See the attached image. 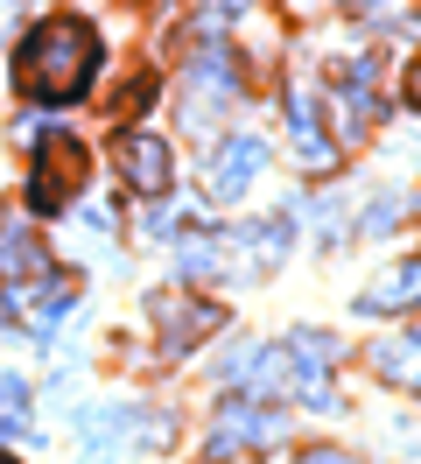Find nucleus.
Returning a JSON list of instances; mask_svg holds the SVG:
<instances>
[{"label": "nucleus", "instance_id": "obj_20", "mask_svg": "<svg viewBox=\"0 0 421 464\" xmlns=\"http://www.w3.org/2000/svg\"><path fill=\"white\" fill-rule=\"evenodd\" d=\"M7 22H14V7H0V35H7Z\"/></svg>", "mask_w": 421, "mask_h": 464}, {"label": "nucleus", "instance_id": "obj_15", "mask_svg": "<svg viewBox=\"0 0 421 464\" xmlns=\"http://www.w3.org/2000/svg\"><path fill=\"white\" fill-rule=\"evenodd\" d=\"M0 436H28V380L0 373Z\"/></svg>", "mask_w": 421, "mask_h": 464}, {"label": "nucleus", "instance_id": "obj_7", "mask_svg": "<svg viewBox=\"0 0 421 464\" xmlns=\"http://www.w3.org/2000/svg\"><path fill=\"white\" fill-rule=\"evenodd\" d=\"M0 303H7V317H14V324H28V331H50V317H63V310H71V282L43 267L35 282L0 289Z\"/></svg>", "mask_w": 421, "mask_h": 464}, {"label": "nucleus", "instance_id": "obj_13", "mask_svg": "<svg viewBox=\"0 0 421 464\" xmlns=\"http://www.w3.org/2000/svg\"><path fill=\"white\" fill-rule=\"evenodd\" d=\"M134 422H140L134 408H99V415H84V436H78V458L71 464H112L120 430H134Z\"/></svg>", "mask_w": 421, "mask_h": 464}, {"label": "nucleus", "instance_id": "obj_19", "mask_svg": "<svg viewBox=\"0 0 421 464\" xmlns=\"http://www.w3.org/2000/svg\"><path fill=\"white\" fill-rule=\"evenodd\" d=\"M407 99L421 106V57H415V71H407Z\"/></svg>", "mask_w": 421, "mask_h": 464}, {"label": "nucleus", "instance_id": "obj_5", "mask_svg": "<svg viewBox=\"0 0 421 464\" xmlns=\"http://www.w3.org/2000/svg\"><path fill=\"white\" fill-rule=\"evenodd\" d=\"M155 324H162L168 352H190V345H204V338L225 324V310L204 303V295H155Z\"/></svg>", "mask_w": 421, "mask_h": 464}, {"label": "nucleus", "instance_id": "obj_4", "mask_svg": "<svg viewBox=\"0 0 421 464\" xmlns=\"http://www.w3.org/2000/svg\"><path fill=\"white\" fill-rule=\"evenodd\" d=\"M176 267H183V282H218V275H253V246L246 232L239 239H225V232H196V239H183L176 246Z\"/></svg>", "mask_w": 421, "mask_h": 464}, {"label": "nucleus", "instance_id": "obj_18", "mask_svg": "<svg viewBox=\"0 0 421 464\" xmlns=\"http://www.w3.org/2000/svg\"><path fill=\"white\" fill-rule=\"evenodd\" d=\"M302 464H359V458H344V450H309Z\"/></svg>", "mask_w": 421, "mask_h": 464}, {"label": "nucleus", "instance_id": "obj_2", "mask_svg": "<svg viewBox=\"0 0 421 464\" xmlns=\"http://www.w3.org/2000/svg\"><path fill=\"white\" fill-rule=\"evenodd\" d=\"M84 183H91L84 141L43 134V141H35V169H28V204H35V211H63L71 198H84Z\"/></svg>", "mask_w": 421, "mask_h": 464}, {"label": "nucleus", "instance_id": "obj_3", "mask_svg": "<svg viewBox=\"0 0 421 464\" xmlns=\"http://www.w3.org/2000/svg\"><path fill=\"white\" fill-rule=\"evenodd\" d=\"M274 436H281V415H274V408H260V401L246 394V401H232L218 422H211V443H204V458L225 464V458H239V450H260V443H274Z\"/></svg>", "mask_w": 421, "mask_h": 464}, {"label": "nucleus", "instance_id": "obj_17", "mask_svg": "<svg viewBox=\"0 0 421 464\" xmlns=\"http://www.w3.org/2000/svg\"><path fill=\"white\" fill-rule=\"evenodd\" d=\"M239 7H246V0H211V7H204V29H218V22H232Z\"/></svg>", "mask_w": 421, "mask_h": 464}, {"label": "nucleus", "instance_id": "obj_16", "mask_svg": "<svg viewBox=\"0 0 421 464\" xmlns=\"http://www.w3.org/2000/svg\"><path fill=\"white\" fill-rule=\"evenodd\" d=\"M393 226H400V198H379L372 218H365V232H393Z\"/></svg>", "mask_w": 421, "mask_h": 464}, {"label": "nucleus", "instance_id": "obj_12", "mask_svg": "<svg viewBox=\"0 0 421 464\" xmlns=\"http://www.w3.org/2000/svg\"><path fill=\"white\" fill-rule=\"evenodd\" d=\"M372 373L421 394V324H415V331H400V338H379V345H372Z\"/></svg>", "mask_w": 421, "mask_h": 464}, {"label": "nucleus", "instance_id": "obj_9", "mask_svg": "<svg viewBox=\"0 0 421 464\" xmlns=\"http://www.w3.org/2000/svg\"><path fill=\"white\" fill-rule=\"evenodd\" d=\"M288 141H295V162L316 176H330L337 169V141L323 134V120H316V99H309L302 85L288 92Z\"/></svg>", "mask_w": 421, "mask_h": 464}, {"label": "nucleus", "instance_id": "obj_1", "mask_svg": "<svg viewBox=\"0 0 421 464\" xmlns=\"http://www.w3.org/2000/svg\"><path fill=\"white\" fill-rule=\"evenodd\" d=\"M91 71H99V35L84 29L78 14H50V22L22 43L14 85H22V99H35V106H78L84 85H91Z\"/></svg>", "mask_w": 421, "mask_h": 464}, {"label": "nucleus", "instance_id": "obj_14", "mask_svg": "<svg viewBox=\"0 0 421 464\" xmlns=\"http://www.w3.org/2000/svg\"><path fill=\"white\" fill-rule=\"evenodd\" d=\"M337 106H344V127H351V134L372 127V63H344V71H337Z\"/></svg>", "mask_w": 421, "mask_h": 464}, {"label": "nucleus", "instance_id": "obj_8", "mask_svg": "<svg viewBox=\"0 0 421 464\" xmlns=\"http://www.w3.org/2000/svg\"><path fill=\"white\" fill-rule=\"evenodd\" d=\"M43 267H50V254H43V239L28 226V211H0V289L35 282Z\"/></svg>", "mask_w": 421, "mask_h": 464}, {"label": "nucleus", "instance_id": "obj_21", "mask_svg": "<svg viewBox=\"0 0 421 464\" xmlns=\"http://www.w3.org/2000/svg\"><path fill=\"white\" fill-rule=\"evenodd\" d=\"M351 7H379V0H351Z\"/></svg>", "mask_w": 421, "mask_h": 464}, {"label": "nucleus", "instance_id": "obj_22", "mask_svg": "<svg viewBox=\"0 0 421 464\" xmlns=\"http://www.w3.org/2000/svg\"><path fill=\"white\" fill-rule=\"evenodd\" d=\"M0 464H14V458H7V450H0Z\"/></svg>", "mask_w": 421, "mask_h": 464}, {"label": "nucleus", "instance_id": "obj_11", "mask_svg": "<svg viewBox=\"0 0 421 464\" xmlns=\"http://www.w3.org/2000/svg\"><path fill=\"white\" fill-rule=\"evenodd\" d=\"M415 303H421V254H415V261H400V267H387V275L359 295V310H372V317H387V310H415Z\"/></svg>", "mask_w": 421, "mask_h": 464}, {"label": "nucleus", "instance_id": "obj_10", "mask_svg": "<svg viewBox=\"0 0 421 464\" xmlns=\"http://www.w3.org/2000/svg\"><path fill=\"white\" fill-rule=\"evenodd\" d=\"M120 176H127V190H140V198H162L176 162H168V148L155 134H120Z\"/></svg>", "mask_w": 421, "mask_h": 464}, {"label": "nucleus", "instance_id": "obj_6", "mask_svg": "<svg viewBox=\"0 0 421 464\" xmlns=\"http://www.w3.org/2000/svg\"><path fill=\"white\" fill-rule=\"evenodd\" d=\"M260 169H267V148H260V134H232V141H218V155H211V198H246L253 183H260Z\"/></svg>", "mask_w": 421, "mask_h": 464}]
</instances>
